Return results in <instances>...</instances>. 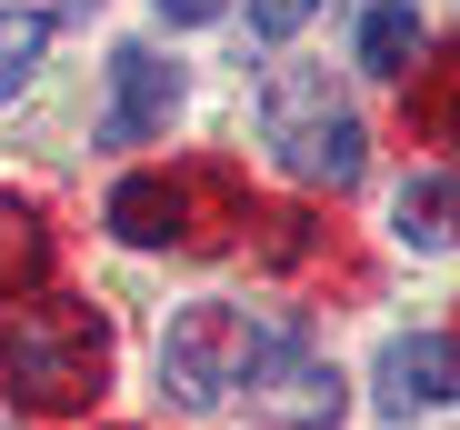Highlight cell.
Returning <instances> with one entry per match:
<instances>
[{"instance_id":"obj_1","label":"cell","mask_w":460,"mask_h":430,"mask_svg":"<svg viewBox=\"0 0 460 430\" xmlns=\"http://www.w3.org/2000/svg\"><path fill=\"white\" fill-rule=\"evenodd\" d=\"M0 381L21 410H81L111 381V320L91 301H21L0 330Z\"/></svg>"},{"instance_id":"obj_2","label":"cell","mask_w":460,"mask_h":430,"mask_svg":"<svg viewBox=\"0 0 460 430\" xmlns=\"http://www.w3.org/2000/svg\"><path fill=\"white\" fill-rule=\"evenodd\" d=\"M261 140H270V161L290 180H311V190H350L360 161H370L350 101L331 91V70H311V60H280L261 81Z\"/></svg>"},{"instance_id":"obj_3","label":"cell","mask_w":460,"mask_h":430,"mask_svg":"<svg viewBox=\"0 0 460 430\" xmlns=\"http://www.w3.org/2000/svg\"><path fill=\"white\" fill-rule=\"evenodd\" d=\"M241 381H251V400H261L280 430H331V420H341V371L321 361L311 340H300V320L251 330V361H241Z\"/></svg>"},{"instance_id":"obj_4","label":"cell","mask_w":460,"mask_h":430,"mask_svg":"<svg viewBox=\"0 0 460 430\" xmlns=\"http://www.w3.org/2000/svg\"><path fill=\"white\" fill-rule=\"evenodd\" d=\"M241 361H251V320L220 311V301H200V311H181L171 340H161V391H171L181 410H220V391L241 381Z\"/></svg>"},{"instance_id":"obj_5","label":"cell","mask_w":460,"mask_h":430,"mask_svg":"<svg viewBox=\"0 0 460 430\" xmlns=\"http://www.w3.org/2000/svg\"><path fill=\"white\" fill-rule=\"evenodd\" d=\"M171 110H181V60H161L150 40H130V50H111V110H101V140H150V130H171Z\"/></svg>"},{"instance_id":"obj_6","label":"cell","mask_w":460,"mask_h":430,"mask_svg":"<svg viewBox=\"0 0 460 430\" xmlns=\"http://www.w3.org/2000/svg\"><path fill=\"white\" fill-rule=\"evenodd\" d=\"M450 400H460V340L411 330V340L380 350V410H391V420H411V410H450Z\"/></svg>"},{"instance_id":"obj_7","label":"cell","mask_w":460,"mask_h":430,"mask_svg":"<svg viewBox=\"0 0 460 430\" xmlns=\"http://www.w3.org/2000/svg\"><path fill=\"white\" fill-rule=\"evenodd\" d=\"M111 231H120L130 250L190 241V180H171V171H140V180H120V190H111Z\"/></svg>"},{"instance_id":"obj_8","label":"cell","mask_w":460,"mask_h":430,"mask_svg":"<svg viewBox=\"0 0 460 430\" xmlns=\"http://www.w3.org/2000/svg\"><path fill=\"white\" fill-rule=\"evenodd\" d=\"M391 241L401 250H460V180H401Z\"/></svg>"},{"instance_id":"obj_9","label":"cell","mask_w":460,"mask_h":430,"mask_svg":"<svg viewBox=\"0 0 460 430\" xmlns=\"http://www.w3.org/2000/svg\"><path fill=\"white\" fill-rule=\"evenodd\" d=\"M411 60H420V21H411V0H380V11L360 21V70H380V81H401Z\"/></svg>"},{"instance_id":"obj_10","label":"cell","mask_w":460,"mask_h":430,"mask_svg":"<svg viewBox=\"0 0 460 430\" xmlns=\"http://www.w3.org/2000/svg\"><path fill=\"white\" fill-rule=\"evenodd\" d=\"M40 40H50V21H40V11H0V110H11V101L31 91Z\"/></svg>"},{"instance_id":"obj_11","label":"cell","mask_w":460,"mask_h":430,"mask_svg":"<svg viewBox=\"0 0 460 430\" xmlns=\"http://www.w3.org/2000/svg\"><path fill=\"white\" fill-rule=\"evenodd\" d=\"M40 260H50V241H40V221L21 200H0V301L21 291V280H40Z\"/></svg>"},{"instance_id":"obj_12","label":"cell","mask_w":460,"mask_h":430,"mask_svg":"<svg viewBox=\"0 0 460 430\" xmlns=\"http://www.w3.org/2000/svg\"><path fill=\"white\" fill-rule=\"evenodd\" d=\"M311 11H321V0H251V31H261V40H290Z\"/></svg>"},{"instance_id":"obj_13","label":"cell","mask_w":460,"mask_h":430,"mask_svg":"<svg viewBox=\"0 0 460 430\" xmlns=\"http://www.w3.org/2000/svg\"><path fill=\"white\" fill-rule=\"evenodd\" d=\"M150 11L181 21V31H200V21H220V11H230V0H150Z\"/></svg>"},{"instance_id":"obj_14","label":"cell","mask_w":460,"mask_h":430,"mask_svg":"<svg viewBox=\"0 0 460 430\" xmlns=\"http://www.w3.org/2000/svg\"><path fill=\"white\" fill-rule=\"evenodd\" d=\"M440 140H450V151H460V81L440 91Z\"/></svg>"},{"instance_id":"obj_15","label":"cell","mask_w":460,"mask_h":430,"mask_svg":"<svg viewBox=\"0 0 460 430\" xmlns=\"http://www.w3.org/2000/svg\"><path fill=\"white\" fill-rule=\"evenodd\" d=\"M81 11H91V0H81Z\"/></svg>"}]
</instances>
